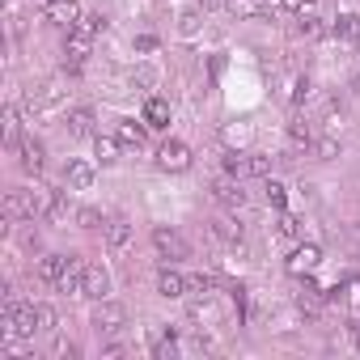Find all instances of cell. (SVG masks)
<instances>
[{
  "mask_svg": "<svg viewBox=\"0 0 360 360\" xmlns=\"http://www.w3.org/2000/svg\"><path fill=\"white\" fill-rule=\"evenodd\" d=\"M204 5H221V0H204Z\"/></svg>",
  "mask_w": 360,
  "mask_h": 360,
  "instance_id": "obj_42",
  "label": "cell"
},
{
  "mask_svg": "<svg viewBox=\"0 0 360 360\" xmlns=\"http://www.w3.org/2000/svg\"><path fill=\"white\" fill-rule=\"evenodd\" d=\"M263 195H267V204H271L276 212H284V204H288V187H284V183H276V178H267Z\"/></svg>",
  "mask_w": 360,
  "mask_h": 360,
  "instance_id": "obj_22",
  "label": "cell"
},
{
  "mask_svg": "<svg viewBox=\"0 0 360 360\" xmlns=\"http://www.w3.org/2000/svg\"><path fill=\"white\" fill-rule=\"evenodd\" d=\"M106 246H110V250H127V246H131V225H127L123 217L106 221Z\"/></svg>",
  "mask_w": 360,
  "mask_h": 360,
  "instance_id": "obj_14",
  "label": "cell"
},
{
  "mask_svg": "<svg viewBox=\"0 0 360 360\" xmlns=\"http://www.w3.org/2000/svg\"><path fill=\"white\" fill-rule=\"evenodd\" d=\"M212 195L225 204V208H242L246 204V191H242V178H217V187H212Z\"/></svg>",
  "mask_w": 360,
  "mask_h": 360,
  "instance_id": "obj_8",
  "label": "cell"
},
{
  "mask_svg": "<svg viewBox=\"0 0 360 360\" xmlns=\"http://www.w3.org/2000/svg\"><path fill=\"white\" fill-rule=\"evenodd\" d=\"M131 85L153 89V85H157V68H136V72H131Z\"/></svg>",
  "mask_w": 360,
  "mask_h": 360,
  "instance_id": "obj_31",
  "label": "cell"
},
{
  "mask_svg": "<svg viewBox=\"0 0 360 360\" xmlns=\"http://www.w3.org/2000/svg\"><path fill=\"white\" fill-rule=\"evenodd\" d=\"M225 9H229L233 18H255V13H259V0H225Z\"/></svg>",
  "mask_w": 360,
  "mask_h": 360,
  "instance_id": "obj_26",
  "label": "cell"
},
{
  "mask_svg": "<svg viewBox=\"0 0 360 360\" xmlns=\"http://www.w3.org/2000/svg\"><path fill=\"white\" fill-rule=\"evenodd\" d=\"M305 5H318V0H301V9H305Z\"/></svg>",
  "mask_w": 360,
  "mask_h": 360,
  "instance_id": "obj_41",
  "label": "cell"
},
{
  "mask_svg": "<svg viewBox=\"0 0 360 360\" xmlns=\"http://www.w3.org/2000/svg\"><path fill=\"white\" fill-rule=\"evenodd\" d=\"M64 183H68L72 191H85V187L94 183V165H89V161H68V169H64Z\"/></svg>",
  "mask_w": 360,
  "mask_h": 360,
  "instance_id": "obj_12",
  "label": "cell"
},
{
  "mask_svg": "<svg viewBox=\"0 0 360 360\" xmlns=\"http://www.w3.org/2000/svg\"><path fill=\"white\" fill-rule=\"evenodd\" d=\"M39 330V318H34V305H22V301H5V314H0V339H22V335H34Z\"/></svg>",
  "mask_w": 360,
  "mask_h": 360,
  "instance_id": "obj_1",
  "label": "cell"
},
{
  "mask_svg": "<svg viewBox=\"0 0 360 360\" xmlns=\"http://www.w3.org/2000/svg\"><path fill=\"white\" fill-rule=\"evenodd\" d=\"M26 102H30V110H56L60 106V85H51V81L47 85H34Z\"/></svg>",
  "mask_w": 360,
  "mask_h": 360,
  "instance_id": "obj_11",
  "label": "cell"
},
{
  "mask_svg": "<svg viewBox=\"0 0 360 360\" xmlns=\"http://www.w3.org/2000/svg\"><path fill=\"white\" fill-rule=\"evenodd\" d=\"M77 225H81V229H102L106 221H102L98 208H81V212H77Z\"/></svg>",
  "mask_w": 360,
  "mask_h": 360,
  "instance_id": "obj_30",
  "label": "cell"
},
{
  "mask_svg": "<svg viewBox=\"0 0 360 360\" xmlns=\"http://www.w3.org/2000/svg\"><path fill=\"white\" fill-rule=\"evenodd\" d=\"M288 136H292V144H309L314 136H309V127L301 123V119H292V127H288Z\"/></svg>",
  "mask_w": 360,
  "mask_h": 360,
  "instance_id": "obj_37",
  "label": "cell"
},
{
  "mask_svg": "<svg viewBox=\"0 0 360 360\" xmlns=\"http://www.w3.org/2000/svg\"><path fill=\"white\" fill-rule=\"evenodd\" d=\"M144 127H169V102L165 98H148L144 102Z\"/></svg>",
  "mask_w": 360,
  "mask_h": 360,
  "instance_id": "obj_13",
  "label": "cell"
},
{
  "mask_svg": "<svg viewBox=\"0 0 360 360\" xmlns=\"http://www.w3.org/2000/svg\"><path fill=\"white\" fill-rule=\"evenodd\" d=\"M64 276H68V255H43V259H39V280L60 284Z\"/></svg>",
  "mask_w": 360,
  "mask_h": 360,
  "instance_id": "obj_10",
  "label": "cell"
},
{
  "mask_svg": "<svg viewBox=\"0 0 360 360\" xmlns=\"http://www.w3.org/2000/svg\"><path fill=\"white\" fill-rule=\"evenodd\" d=\"M330 34H335V39H352V43H356V39H360V18H356V13H343V18L330 26Z\"/></svg>",
  "mask_w": 360,
  "mask_h": 360,
  "instance_id": "obj_21",
  "label": "cell"
},
{
  "mask_svg": "<svg viewBox=\"0 0 360 360\" xmlns=\"http://www.w3.org/2000/svg\"><path fill=\"white\" fill-rule=\"evenodd\" d=\"M297 34H301V39H322L326 26H322L318 18H301V22H297Z\"/></svg>",
  "mask_w": 360,
  "mask_h": 360,
  "instance_id": "obj_27",
  "label": "cell"
},
{
  "mask_svg": "<svg viewBox=\"0 0 360 360\" xmlns=\"http://www.w3.org/2000/svg\"><path fill=\"white\" fill-rule=\"evenodd\" d=\"M115 136H119V144H127V148H144V127H140L136 119H123V123L115 127Z\"/></svg>",
  "mask_w": 360,
  "mask_h": 360,
  "instance_id": "obj_18",
  "label": "cell"
},
{
  "mask_svg": "<svg viewBox=\"0 0 360 360\" xmlns=\"http://www.w3.org/2000/svg\"><path fill=\"white\" fill-rule=\"evenodd\" d=\"M153 246H157V255L169 259V263H178V259H187V255H191V246L178 238L174 229H153Z\"/></svg>",
  "mask_w": 360,
  "mask_h": 360,
  "instance_id": "obj_3",
  "label": "cell"
},
{
  "mask_svg": "<svg viewBox=\"0 0 360 360\" xmlns=\"http://www.w3.org/2000/svg\"><path fill=\"white\" fill-rule=\"evenodd\" d=\"M178 26H183V34H195V30H200V9H183Z\"/></svg>",
  "mask_w": 360,
  "mask_h": 360,
  "instance_id": "obj_33",
  "label": "cell"
},
{
  "mask_svg": "<svg viewBox=\"0 0 360 360\" xmlns=\"http://www.w3.org/2000/svg\"><path fill=\"white\" fill-rule=\"evenodd\" d=\"M153 356H157V360H174V356H178V339H174L169 326L153 335Z\"/></svg>",
  "mask_w": 360,
  "mask_h": 360,
  "instance_id": "obj_19",
  "label": "cell"
},
{
  "mask_svg": "<svg viewBox=\"0 0 360 360\" xmlns=\"http://www.w3.org/2000/svg\"><path fill=\"white\" fill-rule=\"evenodd\" d=\"M246 174H250V178H267V174H271V157L250 153V157H246Z\"/></svg>",
  "mask_w": 360,
  "mask_h": 360,
  "instance_id": "obj_25",
  "label": "cell"
},
{
  "mask_svg": "<svg viewBox=\"0 0 360 360\" xmlns=\"http://www.w3.org/2000/svg\"><path fill=\"white\" fill-rule=\"evenodd\" d=\"M225 169H229L233 178H246V157H238V153H229V157H225Z\"/></svg>",
  "mask_w": 360,
  "mask_h": 360,
  "instance_id": "obj_38",
  "label": "cell"
},
{
  "mask_svg": "<svg viewBox=\"0 0 360 360\" xmlns=\"http://www.w3.org/2000/svg\"><path fill=\"white\" fill-rule=\"evenodd\" d=\"M94 153H98L102 165L119 161V136H94Z\"/></svg>",
  "mask_w": 360,
  "mask_h": 360,
  "instance_id": "obj_20",
  "label": "cell"
},
{
  "mask_svg": "<svg viewBox=\"0 0 360 360\" xmlns=\"http://www.w3.org/2000/svg\"><path fill=\"white\" fill-rule=\"evenodd\" d=\"M305 94H309V81H305V77H297V81H292V89H288V102L297 106V102H305Z\"/></svg>",
  "mask_w": 360,
  "mask_h": 360,
  "instance_id": "obj_36",
  "label": "cell"
},
{
  "mask_svg": "<svg viewBox=\"0 0 360 360\" xmlns=\"http://www.w3.org/2000/svg\"><path fill=\"white\" fill-rule=\"evenodd\" d=\"M314 153H318V161H335L339 157V140L322 136V140H314Z\"/></svg>",
  "mask_w": 360,
  "mask_h": 360,
  "instance_id": "obj_28",
  "label": "cell"
},
{
  "mask_svg": "<svg viewBox=\"0 0 360 360\" xmlns=\"http://www.w3.org/2000/svg\"><path fill=\"white\" fill-rule=\"evenodd\" d=\"M5 140L22 144V115H18V106H5Z\"/></svg>",
  "mask_w": 360,
  "mask_h": 360,
  "instance_id": "obj_23",
  "label": "cell"
},
{
  "mask_svg": "<svg viewBox=\"0 0 360 360\" xmlns=\"http://www.w3.org/2000/svg\"><path fill=\"white\" fill-rule=\"evenodd\" d=\"M276 233H280V238H297V233H301V221H297V217H280Z\"/></svg>",
  "mask_w": 360,
  "mask_h": 360,
  "instance_id": "obj_34",
  "label": "cell"
},
{
  "mask_svg": "<svg viewBox=\"0 0 360 360\" xmlns=\"http://www.w3.org/2000/svg\"><path fill=\"white\" fill-rule=\"evenodd\" d=\"M5 217L18 221V217H39V204H34V191H9L5 195Z\"/></svg>",
  "mask_w": 360,
  "mask_h": 360,
  "instance_id": "obj_7",
  "label": "cell"
},
{
  "mask_svg": "<svg viewBox=\"0 0 360 360\" xmlns=\"http://www.w3.org/2000/svg\"><path fill=\"white\" fill-rule=\"evenodd\" d=\"M77 30H85V34H98V30H106V18H102V13H81Z\"/></svg>",
  "mask_w": 360,
  "mask_h": 360,
  "instance_id": "obj_29",
  "label": "cell"
},
{
  "mask_svg": "<svg viewBox=\"0 0 360 360\" xmlns=\"http://www.w3.org/2000/svg\"><path fill=\"white\" fill-rule=\"evenodd\" d=\"M110 292V271L98 267V263H85V280H81V297H94V301H106Z\"/></svg>",
  "mask_w": 360,
  "mask_h": 360,
  "instance_id": "obj_4",
  "label": "cell"
},
{
  "mask_svg": "<svg viewBox=\"0 0 360 360\" xmlns=\"http://www.w3.org/2000/svg\"><path fill=\"white\" fill-rule=\"evenodd\" d=\"M136 51L153 56V51H157V39H153V34H140V39H136Z\"/></svg>",
  "mask_w": 360,
  "mask_h": 360,
  "instance_id": "obj_39",
  "label": "cell"
},
{
  "mask_svg": "<svg viewBox=\"0 0 360 360\" xmlns=\"http://www.w3.org/2000/svg\"><path fill=\"white\" fill-rule=\"evenodd\" d=\"M94 110L89 106H77V110H68V131L72 136H94Z\"/></svg>",
  "mask_w": 360,
  "mask_h": 360,
  "instance_id": "obj_16",
  "label": "cell"
},
{
  "mask_svg": "<svg viewBox=\"0 0 360 360\" xmlns=\"http://www.w3.org/2000/svg\"><path fill=\"white\" fill-rule=\"evenodd\" d=\"M187 288H191V284H187L183 276H178V271H169V267L157 276V292H161V297H169V301H174V297H183Z\"/></svg>",
  "mask_w": 360,
  "mask_h": 360,
  "instance_id": "obj_15",
  "label": "cell"
},
{
  "mask_svg": "<svg viewBox=\"0 0 360 360\" xmlns=\"http://www.w3.org/2000/svg\"><path fill=\"white\" fill-rule=\"evenodd\" d=\"M123 322H127V309L119 301H98V314H94V326L98 330L115 335V330H123Z\"/></svg>",
  "mask_w": 360,
  "mask_h": 360,
  "instance_id": "obj_6",
  "label": "cell"
},
{
  "mask_svg": "<svg viewBox=\"0 0 360 360\" xmlns=\"http://www.w3.org/2000/svg\"><path fill=\"white\" fill-rule=\"evenodd\" d=\"M34 318H39V330H56V309L51 305H34Z\"/></svg>",
  "mask_w": 360,
  "mask_h": 360,
  "instance_id": "obj_32",
  "label": "cell"
},
{
  "mask_svg": "<svg viewBox=\"0 0 360 360\" xmlns=\"http://www.w3.org/2000/svg\"><path fill=\"white\" fill-rule=\"evenodd\" d=\"M318 263H322V250H318L314 242H305V246H297V250H292V259H288V271H292V276H309Z\"/></svg>",
  "mask_w": 360,
  "mask_h": 360,
  "instance_id": "obj_9",
  "label": "cell"
},
{
  "mask_svg": "<svg viewBox=\"0 0 360 360\" xmlns=\"http://www.w3.org/2000/svg\"><path fill=\"white\" fill-rule=\"evenodd\" d=\"M191 318H195V322H217V305H212V301H200V305L191 309Z\"/></svg>",
  "mask_w": 360,
  "mask_h": 360,
  "instance_id": "obj_35",
  "label": "cell"
},
{
  "mask_svg": "<svg viewBox=\"0 0 360 360\" xmlns=\"http://www.w3.org/2000/svg\"><path fill=\"white\" fill-rule=\"evenodd\" d=\"M157 165H161L165 174H183V169L191 165V148H187L183 140H165V144L157 148Z\"/></svg>",
  "mask_w": 360,
  "mask_h": 360,
  "instance_id": "obj_2",
  "label": "cell"
},
{
  "mask_svg": "<svg viewBox=\"0 0 360 360\" xmlns=\"http://www.w3.org/2000/svg\"><path fill=\"white\" fill-rule=\"evenodd\" d=\"M18 153H22V169H26V174H39V169H43V144H39V140H22Z\"/></svg>",
  "mask_w": 360,
  "mask_h": 360,
  "instance_id": "obj_17",
  "label": "cell"
},
{
  "mask_svg": "<svg viewBox=\"0 0 360 360\" xmlns=\"http://www.w3.org/2000/svg\"><path fill=\"white\" fill-rule=\"evenodd\" d=\"M352 343H356V352H360V318L352 322Z\"/></svg>",
  "mask_w": 360,
  "mask_h": 360,
  "instance_id": "obj_40",
  "label": "cell"
},
{
  "mask_svg": "<svg viewBox=\"0 0 360 360\" xmlns=\"http://www.w3.org/2000/svg\"><path fill=\"white\" fill-rule=\"evenodd\" d=\"M43 13H47L51 26H64V30H72L81 22V5H77V0H47Z\"/></svg>",
  "mask_w": 360,
  "mask_h": 360,
  "instance_id": "obj_5",
  "label": "cell"
},
{
  "mask_svg": "<svg viewBox=\"0 0 360 360\" xmlns=\"http://www.w3.org/2000/svg\"><path fill=\"white\" fill-rule=\"evenodd\" d=\"M212 229H217V238H221V242H242V225H238L233 217H221Z\"/></svg>",
  "mask_w": 360,
  "mask_h": 360,
  "instance_id": "obj_24",
  "label": "cell"
}]
</instances>
